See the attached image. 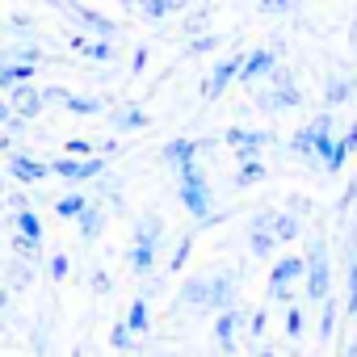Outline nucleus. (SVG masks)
Returning a JSON list of instances; mask_svg holds the SVG:
<instances>
[{
    "label": "nucleus",
    "mask_w": 357,
    "mask_h": 357,
    "mask_svg": "<svg viewBox=\"0 0 357 357\" xmlns=\"http://www.w3.org/2000/svg\"><path fill=\"white\" fill-rule=\"evenodd\" d=\"M278 68H282V63H278V51H269V47H261V51H248V55H244V68H240V84L269 80Z\"/></svg>",
    "instance_id": "9"
},
{
    "label": "nucleus",
    "mask_w": 357,
    "mask_h": 357,
    "mask_svg": "<svg viewBox=\"0 0 357 357\" xmlns=\"http://www.w3.org/2000/svg\"><path fill=\"white\" fill-rule=\"evenodd\" d=\"M257 105H261L265 114L298 109V105H303V89L294 84V72H290V68H278V72L269 76V89H261V93H257Z\"/></svg>",
    "instance_id": "2"
},
{
    "label": "nucleus",
    "mask_w": 357,
    "mask_h": 357,
    "mask_svg": "<svg viewBox=\"0 0 357 357\" xmlns=\"http://www.w3.org/2000/svg\"><path fill=\"white\" fill-rule=\"evenodd\" d=\"M257 9H265V13H294L298 9V0H252Z\"/></svg>",
    "instance_id": "36"
},
{
    "label": "nucleus",
    "mask_w": 357,
    "mask_h": 357,
    "mask_svg": "<svg viewBox=\"0 0 357 357\" xmlns=\"http://www.w3.org/2000/svg\"><path fill=\"white\" fill-rule=\"evenodd\" d=\"M126 328H130L135 336H143V332L151 328V307H147V294H139V298L126 307Z\"/></svg>",
    "instance_id": "22"
},
{
    "label": "nucleus",
    "mask_w": 357,
    "mask_h": 357,
    "mask_svg": "<svg viewBox=\"0 0 357 357\" xmlns=\"http://www.w3.org/2000/svg\"><path fill=\"white\" fill-rule=\"evenodd\" d=\"M240 328H244V311H223L219 319H215V340H219V349L223 353H236V336H240Z\"/></svg>",
    "instance_id": "15"
},
{
    "label": "nucleus",
    "mask_w": 357,
    "mask_h": 357,
    "mask_svg": "<svg viewBox=\"0 0 357 357\" xmlns=\"http://www.w3.org/2000/svg\"><path fill=\"white\" fill-rule=\"evenodd\" d=\"M126 5H135L147 22H164V17L172 13V9H168V0H126Z\"/></svg>",
    "instance_id": "30"
},
{
    "label": "nucleus",
    "mask_w": 357,
    "mask_h": 357,
    "mask_svg": "<svg viewBox=\"0 0 357 357\" xmlns=\"http://www.w3.org/2000/svg\"><path fill=\"white\" fill-rule=\"evenodd\" d=\"M130 68H135V72H143V68H147V51H143V47L135 51V59H130Z\"/></svg>",
    "instance_id": "44"
},
{
    "label": "nucleus",
    "mask_w": 357,
    "mask_h": 357,
    "mask_svg": "<svg viewBox=\"0 0 357 357\" xmlns=\"http://www.w3.org/2000/svg\"><path fill=\"white\" fill-rule=\"evenodd\" d=\"M109 286H114L109 273H105V269H93V290H97V294H109Z\"/></svg>",
    "instance_id": "41"
},
{
    "label": "nucleus",
    "mask_w": 357,
    "mask_h": 357,
    "mask_svg": "<svg viewBox=\"0 0 357 357\" xmlns=\"http://www.w3.org/2000/svg\"><path fill=\"white\" fill-rule=\"evenodd\" d=\"M105 172V160L93 155V160H51V176H63V181H93V176Z\"/></svg>",
    "instance_id": "8"
},
{
    "label": "nucleus",
    "mask_w": 357,
    "mask_h": 357,
    "mask_svg": "<svg viewBox=\"0 0 357 357\" xmlns=\"http://www.w3.org/2000/svg\"><path fill=\"white\" fill-rule=\"evenodd\" d=\"M13 227H17V236H22V240H30V244H43V219H38L30 206L13 215Z\"/></svg>",
    "instance_id": "21"
},
{
    "label": "nucleus",
    "mask_w": 357,
    "mask_h": 357,
    "mask_svg": "<svg viewBox=\"0 0 357 357\" xmlns=\"http://www.w3.org/2000/svg\"><path fill=\"white\" fill-rule=\"evenodd\" d=\"M43 97H47V105H63V109H68V97H72V93L59 89V84H51V89H43Z\"/></svg>",
    "instance_id": "39"
},
{
    "label": "nucleus",
    "mask_w": 357,
    "mask_h": 357,
    "mask_svg": "<svg viewBox=\"0 0 357 357\" xmlns=\"http://www.w3.org/2000/svg\"><path fill=\"white\" fill-rule=\"evenodd\" d=\"M190 248H194V236H181V244H176V257H172V269H181V265H185Z\"/></svg>",
    "instance_id": "40"
},
{
    "label": "nucleus",
    "mask_w": 357,
    "mask_h": 357,
    "mask_svg": "<svg viewBox=\"0 0 357 357\" xmlns=\"http://www.w3.org/2000/svg\"><path fill=\"white\" fill-rule=\"evenodd\" d=\"M176 198H181V206L190 211V219H198L206 227L219 219L215 215V194H211V181H206L202 164H190V168L176 172Z\"/></svg>",
    "instance_id": "1"
},
{
    "label": "nucleus",
    "mask_w": 357,
    "mask_h": 357,
    "mask_svg": "<svg viewBox=\"0 0 357 357\" xmlns=\"http://www.w3.org/2000/svg\"><path fill=\"white\" fill-rule=\"evenodd\" d=\"M273 236H278V244L298 240L303 236V219L298 215H273Z\"/></svg>",
    "instance_id": "27"
},
{
    "label": "nucleus",
    "mask_w": 357,
    "mask_h": 357,
    "mask_svg": "<svg viewBox=\"0 0 357 357\" xmlns=\"http://www.w3.org/2000/svg\"><path fill=\"white\" fill-rule=\"evenodd\" d=\"M269 176V168L261 164V160H248V164H240L236 168V190H252V185H261Z\"/></svg>",
    "instance_id": "23"
},
{
    "label": "nucleus",
    "mask_w": 357,
    "mask_h": 357,
    "mask_svg": "<svg viewBox=\"0 0 357 357\" xmlns=\"http://www.w3.org/2000/svg\"><path fill=\"white\" fill-rule=\"evenodd\" d=\"M0 332H5V324H0Z\"/></svg>",
    "instance_id": "53"
},
{
    "label": "nucleus",
    "mask_w": 357,
    "mask_h": 357,
    "mask_svg": "<svg viewBox=\"0 0 357 357\" xmlns=\"http://www.w3.org/2000/svg\"><path fill=\"white\" fill-rule=\"evenodd\" d=\"M190 5H194V0H168V9H172V13H185Z\"/></svg>",
    "instance_id": "46"
},
{
    "label": "nucleus",
    "mask_w": 357,
    "mask_h": 357,
    "mask_svg": "<svg viewBox=\"0 0 357 357\" xmlns=\"http://www.w3.org/2000/svg\"><path fill=\"white\" fill-rule=\"evenodd\" d=\"M290 211H294V215H303V211H311V202H303V198H290Z\"/></svg>",
    "instance_id": "47"
},
{
    "label": "nucleus",
    "mask_w": 357,
    "mask_h": 357,
    "mask_svg": "<svg viewBox=\"0 0 357 357\" xmlns=\"http://www.w3.org/2000/svg\"><path fill=\"white\" fill-rule=\"evenodd\" d=\"M5 59H9V63H34V68H38V63H43V51H38V47H30V43H26V47L17 43V47H9V51H5Z\"/></svg>",
    "instance_id": "31"
},
{
    "label": "nucleus",
    "mask_w": 357,
    "mask_h": 357,
    "mask_svg": "<svg viewBox=\"0 0 357 357\" xmlns=\"http://www.w3.org/2000/svg\"><path fill=\"white\" fill-rule=\"evenodd\" d=\"M0 151H13V135L9 130H0Z\"/></svg>",
    "instance_id": "48"
},
{
    "label": "nucleus",
    "mask_w": 357,
    "mask_h": 357,
    "mask_svg": "<svg viewBox=\"0 0 357 357\" xmlns=\"http://www.w3.org/2000/svg\"><path fill=\"white\" fill-rule=\"evenodd\" d=\"M68 269H72V261H68V257H63V252H55V257H51V261H47V273H51V278H55V282H63V278H68Z\"/></svg>",
    "instance_id": "37"
},
{
    "label": "nucleus",
    "mask_w": 357,
    "mask_h": 357,
    "mask_svg": "<svg viewBox=\"0 0 357 357\" xmlns=\"http://www.w3.org/2000/svg\"><path fill=\"white\" fill-rule=\"evenodd\" d=\"M248 248L252 257H273L278 252V236H273V211H261L248 227Z\"/></svg>",
    "instance_id": "10"
},
{
    "label": "nucleus",
    "mask_w": 357,
    "mask_h": 357,
    "mask_svg": "<svg viewBox=\"0 0 357 357\" xmlns=\"http://www.w3.org/2000/svg\"><path fill=\"white\" fill-rule=\"evenodd\" d=\"M151 118H147V109H139V105H118L114 109V130L118 135H130V130H143Z\"/></svg>",
    "instance_id": "17"
},
{
    "label": "nucleus",
    "mask_w": 357,
    "mask_h": 357,
    "mask_svg": "<svg viewBox=\"0 0 357 357\" xmlns=\"http://www.w3.org/2000/svg\"><path fill=\"white\" fill-rule=\"evenodd\" d=\"M298 282H307V257H278L269 269V294L278 303H290Z\"/></svg>",
    "instance_id": "4"
},
{
    "label": "nucleus",
    "mask_w": 357,
    "mask_h": 357,
    "mask_svg": "<svg viewBox=\"0 0 357 357\" xmlns=\"http://www.w3.org/2000/svg\"><path fill=\"white\" fill-rule=\"evenodd\" d=\"M344 143L357 151V122H349V126H344Z\"/></svg>",
    "instance_id": "45"
},
{
    "label": "nucleus",
    "mask_w": 357,
    "mask_h": 357,
    "mask_svg": "<svg viewBox=\"0 0 357 357\" xmlns=\"http://www.w3.org/2000/svg\"><path fill=\"white\" fill-rule=\"evenodd\" d=\"M206 143L202 139H168L164 143V164L172 168V172H181V168H190V164H198V151H202Z\"/></svg>",
    "instance_id": "11"
},
{
    "label": "nucleus",
    "mask_w": 357,
    "mask_h": 357,
    "mask_svg": "<svg viewBox=\"0 0 357 357\" xmlns=\"http://www.w3.org/2000/svg\"><path fill=\"white\" fill-rule=\"evenodd\" d=\"M72 357H80V353H72Z\"/></svg>",
    "instance_id": "54"
},
{
    "label": "nucleus",
    "mask_w": 357,
    "mask_h": 357,
    "mask_svg": "<svg viewBox=\"0 0 357 357\" xmlns=\"http://www.w3.org/2000/svg\"><path fill=\"white\" fill-rule=\"evenodd\" d=\"M22 84H34V63H9L5 59V68H0V89L13 93Z\"/></svg>",
    "instance_id": "18"
},
{
    "label": "nucleus",
    "mask_w": 357,
    "mask_h": 357,
    "mask_svg": "<svg viewBox=\"0 0 357 357\" xmlns=\"http://www.w3.org/2000/svg\"><path fill=\"white\" fill-rule=\"evenodd\" d=\"M353 76H328V84H324V105L328 109H336V105H344L349 97H353Z\"/></svg>",
    "instance_id": "19"
},
{
    "label": "nucleus",
    "mask_w": 357,
    "mask_h": 357,
    "mask_svg": "<svg viewBox=\"0 0 357 357\" xmlns=\"http://www.w3.org/2000/svg\"><path fill=\"white\" fill-rule=\"evenodd\" d=\"M0 194H5V176H0Z\"/></svg>",
    "instance_id": "51"
},
{
    "label": "nucleus",
    "mask_w": 357,
    "mask_h": 357,
    "mask_svg": "<svg viewBox=\"0 0 357 357\" xmlns=\"http://www.w3.org/2000/svg\"><path fill=\"white\" fill-rule=\"evenodd\" d=\"M155 257H160V248H155V244H143V240H135V244H130V252H126V265H130V273L147 278V273L155 269Z\"/></svg>",
    "instance_id": "16"
},
{
    "label": "nucleus",
    "mask_w": 357,
    "mask_h": 357,
    "mask_svg": "<svg viewBox=\"0 0 357 357\" xmlns=\"http://www.w3.org/2000/svg\"><path fill=\"white\" fill-rule=\"evenodd\" d=\"M307 298L319 307L332 298V257H328L324 240H311V248H307Z\"/></svg>",
    "instance_id": "3"
},
{
    "label": "nucleus",
    "mask_w": 357,
    "mask_h": 357,
    "mask_svg": "<svg viewBox=\"0 0 357 357\" xmlns=\"http://www.w3.org/2000/svg\"><path fill=\"white\" fill-rule=\"evenodd\" d=\"M84 211H89V194H80V190H72V194H63L55 202V215L59 219H80Z\"/></svg>",
    "instance_id": "25"
},
{
    "label": "nucleus",
    "mask_w": 357,
    "mask_h": 357,
    "mask_svg": "<svg viewBox=\"0 0 357 357\" xmlns=\"http://www.w3.org/2000/svg\"><path fill=\"white\" fill-rule=\"evenodd\" d=\"M332 332H336V298H328L319 311V340H332Z\"/></svg>",
    "instance_id": "33"
},
{
    "label": "nucleus",
    "mask_w": 357,
    "mask_h": 357,
    "mask_svg": "<svg viewBox=\"0 0 357 357\" xmlns=\"http://www.w3.org/2000/svg\"><path fill=\"white\" fill-rule=\"evenodd\" d=\"M72 13L80 17V26H84V30H89L93 38H105V43H114V38H118V30H122L118 22H109V17H105V13H97V9H84V5H72Z\"/></svg>",
    "instance_id": "14"
},
{
    "label": "nucleus",
    "mask_w": 357,
    "mask_h": 357,
    "mask_svg": "<svg viewBox=\"0 0 357 357\" xmlns=\"http://www.w3.org/2000/svg\"><path fill=\"white\" fill-rule=\"evenodd\" d=\"M9 176H17L22 185H34V181H43V176H51V164L34 160L26 151H9Z\"/></svg>",
    "instance_id": "13"
},
{
    "label": "nucleus",
    "mask_w": 357,
    "mask_h": 357,
    "mask_svg": "<svg viewBox=\"0 0 357 357\" xmlns=\"http://www.w3.org/2000/svg\"><path fill=\"white\" fill-rule=\"evenodd\" d=\"M257 357H282V353H273V349H265V353H257Z\"/></svg>",
    "instance_id": "50"
},
{
    "label": "nucleus",
    "mask_w": 357,
    "mask_h": 357,
    "mask_svg": "<svg viewBox=\"0 0 357 357\" xmlns=\"http://www.w3.org/2000/svg\"><path fill=\"white\" fill-rule=\"evenodd\" d=\"M9 105H13V114H17L22 122H34V118L47 109V97H43L38 84H22V89L9 93Z\"/></svg>",
    "instance_id": "12"
},
{
    "label": "nucleus",
    "mask_w": 357,
    "mask_h": 357,
    "mask_svg": "<svg viewBox=\"0 0 357 357\" xmlns=\"http://www.w3.org/2000/svg\"><path fill=\"white\" fill-rule=\"evenodd\" d=\"M219 47H223L219 34H198V38H190V55H211V51H219Z\"/></svg>",
    "instance_id": "34"
},
{
    "label": "nucleus",
    "mask_w": 357,
    "mask_h": 357,
    "mask_svg": "<svg viewBox=\"0 0 357 357\" xmlns=\"http://www.w3.org/2000/svg\"><path fill=\"white\" fill-rule=\"evenodd\" d=\"M76 223H80V240H89V244H93V240L105 231V211H101L97 202H89V211H84Z\"/></svg>",
    "instance_id": "20"
},
{
    "label": "nucleus",
    "mask_w": 357,
    "mask_h": 357,
    "mask_svg": "<svg viewBox=\"0 0 357 357\" xmlns=\"http://www.w3.org/2000/svg\"><path fill=\"white\" fill-rule=\"evenodd\" d=\"M109 344H114V349H118V353L126 357V349L135 344V332L126 328V319H122V324H114V332H109Z\"/></svg>",
    "instance_id": "35"
},
{
    "label": "nucleus",
    "mask_w": 357,
    "mask_h": 357,
    "mask_svg": "<svg viewBox=\"0 0 357 357\" xmlns=\"http://www.w3.org/2000/svg\"><path fill=\"white\" fill-rule=\"evenodd\" d=\"M30 26H34V22H30V17H26V13H17V17H13V22H9V30H30Z\"/></svg>",
    "instance_id": "43"
},
{
    "label": "nucleus",
    "mask_w": 357,
    "mask_h": 357,
    "mask_svg": "<svg viewBox=\"0 0 357 357\" xmlns=\"http://www.w3.org/2000/svg\"><path fill=\"white\" fill-rule=\"evenodd\" d=\"M9 307V290H0V311H5Z\"/></svg>",
    "instance_id": "49"
},
{
    "label": "nucleus",
    "mask_w": 357,
    "mask_h": 357,
    "mask_svg": "<svg viewBox=\"0 0 357 357\" xmlns=\"http://www.w3.org/2000/svg\"><path fill=\"white\" fill-rule=\"evenodd\" d=\"M303 332H307V315H303V307H294V303H290V311H286V336H290V340H298Z\"/></svg>",
    "instance_id": "32"
},
{
    "label": "nucleus",
    "mask_w": 357,
    "mask_h": 357,
    "mask_svg": "<svg viewBox=\"0 0 357 357\" xmlns=\"http://www.w3.org/2000/svg\"><path fill=\"white\" fill-rule=\"evenodd\" d=\"M68 151H76V155L93 160V151H101V143H93V139H68Z\"/></svg>",
    "instance_id": "38"
},
{
    "label": "nucleus",
    "mask_w": 357,
    "mask_h": 357,
    "mask_svg": "<svg viewBox=\"0 0 357 357\" xmlns=\"http://www.w3.org/2000/svg\"><path fill=\"white\" fill-rule=\"evenodd\" d=\"M101 109H105V101H101V97H80V93H72V97H68V114L89 118V114H101Z\"/></svg>",
    "instance_id": "29"
},
{
    "label": "nucleus",
    "mask_w": 357,
    "mask_h": 357,
    "mask_svg": "<svg viewBox=\"0 0 357 357\" xmlns=\"http://www.w3.org/2000/svg\"><path fill=\"white\" fill-rule=\"evenodd\" d=\"M236 273L231 269H223V273H211L206 278V311H215V315H223V311H231L236 307Z\"/></svg>",
    "instance_id": "7"
},
{
    "label": "nucleus",
    "mask_w": 357,
    "mask_h": 357,
    "mask_svg": "<svg viewBox=\"0 0 357 357\" xmlns=\"http://www.w3.org/2000/svg\"><path fill=\"white\" fill-rule=\"evenodd\" d=\"M261 332H265V311H252V319H248V336L257 340Z\"/></svg>",
    "instance_id": "42"
},
{
    "label": "nucleus",
    "mask_w": 357,
    "mask_h": 357,
    "mask_svg": "<svg viewBox=\"0 0 357 357\" xmlns=\"http://www.w3.org/2000/svg\"><path fill=\"white\" fill-rule=\"evenodd\" d=\"M181 303H185V307H202V311H206V278H190V282L181 286Z\"/></svg>",
    "instance_id": "28"
},
{
    "label": "nucleus",
    "mask_w": 357,
    "mask_h": 357,
    "mask_svg": "<svg viewBox=\"0 0 357 357\" xmlns=\"http://www.w3.org/2000/svg\"><path fill=\"white\" fill-rule=\"evenodd\" d=\"M223 143L236 151V160H240V164H248V160H261V151L273 143V130H257V126H227V130H223Z\"/></svg>",
    "instance_id": "5"
},
{
    "label": "nucleus",
    "mask_w": 357,
    "mask_h": 357,
    "mask_svg": "<svg viewBox=\"0 0 357 357\" xmlns=\"http://www.w3.org/2000/svg\"><path fill=\"white\" fill-rule=\"evenodd\" d=\"M344 315H357V248L349 252L344 265Z\"/></svg>",
    "instance_id": "26"
},
{
    "label": "nucleus",
    "mask_w": 357,
    "mask_h": 357,
    "mask_svg": "<svg viewBox=\"0 0 357 357\" xmlns=\"http://www.w3.org/2000/svg\"><path fill=\"white\" fill-rule=\"evenodd\" d=\"M240 68H244V55H223V59L211 68V76H206V84H202V97H206V101H219V97L240 80Z\"/></svg>",
    "instance_id": "6"
},
{
    "label": "nucleus",
    "mask_w": 357,
    "mask_h": 357,
    "mask_svg": "<svg viewBox=\"0 0 357 357\" xmlns=\"http://www.w3.org/2000/svg\"><path fill=\"white\" fill-rule=\"evenodd\" d=\"M76 51H80V55H89L93 63H109V59H118V47H114V43H105V38H89V43H76Z\"/></svg>",
    "instance_id": "24"
},
{
    "label": "nucleus",
    "mask_w": 357,
    "mask_h": 357,
    "mask_svg": "<svg viewBox=\"0 0 357 357\" xmlns=\"http://www.w3.org/2000/svg\"><path fill=\"white\" fill-rule=\"evenodd\" d=\"M0 68H5V55H0Z\"/></svg>",
    "instance_id": "52"
}]
</instances>
